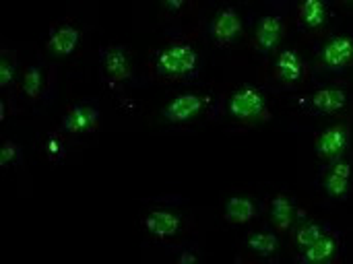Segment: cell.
<instances>
[{"label": "cell", "mask_w": 353, "mask_h": 264, "mask_svg": "<svg viewBox=\"0 0 353 264\" xmlns=\"http://www.w3.org/2000/svg\"><path fill=\"white\" fill-rule=\"evenodd\" d=\"M196 62H199V56L194 48L186 43H176L159 52L155 66L165 77H186L188 72L196 68Z\"/></svg>", "instance_id": "cell-1"}, {"label": "cell", "mask_w": 353, "mask_h": 264, "mask_svg": "<svg viewBox=\"0 0 353 264\" xmlns=\"http://www.w3.org/2000/svg\"><path fill=\"white\" fill-rule=\"evenodd\" d=\"M347 141H350V130L347 124H335L329 126L319 139H316V153L321 159L325 161H339L347 149Z\"/></svg>", "instance_id": "cell-2"}, {"label": "cell", "mask_w": 353, "mask_h": 264, "mask_svg": "<svg viewBox=\"0 0 353 264\" xmlns=\"http://www.w3.org/2000/svg\"><path fill=\"white\" fill-rule=\"evenodd\" d=\"M267 112L265 99L256 89H238L230 99V114L238 120H256Z\"/></svg>", "instance_id": "cell-3"}, {"label": "cell", "mask_w": 353, "mask_h": 264, "mask_svg": "<svg viewBox=\"0 0 353 264\" xmlns=\"http://www.w3.org/2000/svg\"><path fill=\"white\" fill-rule=\"evenodd\" d=\"M207 99L203 95L196 93H184L178 95L176 99H172L165 108H163V118L172 124H180L186 122L190 118H194L203 108H205Z\"/></svg>", "instance_id": "cell-4"}, {"label": "cell", "mask_w": 353, "mask_h": 264, "mask_svg": "<svg viewBox=\"0 0 353 264\" xmlns=\"http://www.w3.org/2000/svg\"><path fill=\"white\" fill-rule=\"evenodd\" d=\"M353 60V39L350 35H337L321 50V62L331 70H343Z\"/></svg>", "instance_id": "cell-5"}, {"label": "cell", "mask_w": 353, "mask_h": 264, "mask_svg": "<svg viewBox=\"0 0 353 264\" xmlns=\"http://www.w3.org/2000/svg\"><path fill=\"white\" fill-rule=\"evenodd\" d=\"M242 33V19L236 8H223L211 23V37L219 45L232 43Z\"/></svg>", "instance_id": "cell-6"}, {"label": "cell", "mask_w": 353, "mask_h": 264, "mask_svg": "<svg viewBox=\"0 0 353 264\" xmlns=\"http://www.w3.org/2000/svg\"><path fill=\"white\" fill-rule=\"evenodd\" d=\"M281 35H283V21H281V17L267 14L256 25L254 43H256L261 54H269V52H273L279 45Z\"/></svg>", "instance_id": "cell-7"}, {"label": "cell", "mask_w": 353, "mask_h": 264, "mask_svg": "<svg viewBox=\"0 0 353 264\" xmlns=\"http://www.w3.org/2000/svg\"><path fill=\"white\" fill-rule=\"evenodd\" d=\"M99 120V112L93 105H74L66 112V116L62 118V130L66 132H89L97 126Z\"/></svg>", "instance_id": "cell-8"}, {"label": "cell", "mask_w": 353, "mask_h": 264, "mask_svg": "<svg viewBox=\"0 0 353 264\" xmlns=\"http://www.w3.org/2000/svg\"><path fill=\"white\" fill-rule=\"evenodd\" d=\"M103 70L108 79L114 83H122L130 77V62H128L124 48L112 45L103 52Z\"/></svg>", "instance_id": "cell-9"}, {"label": "cell", "mask_w": 353, "mask_h": 264, "mask_svg": "<svg viewBox=\"0 0 353 264\" xmlns=\"http://www.w3.org/2000/svg\"><path fill=\"white\" fill-rule=\"evenodd\" d=\"M350 180H352V167L345 161H335L325 178V192L331 199H343L350 192Z\"/></svg>", "instance_id": "cell-10"}, {"label": "cell", "mask_w": 353, "mask_h": 264, "mask_svg": "<svg viewBox=\"0 0 353 264\" xmlns=\"http://www.w3.org/2000/svg\"><path fill=\"white\" fill-rule=\"evenodd\" d=\"M180 217L170 211H153L145 217V227L155 238H172L180 232Z\"/></svg>", "instance_id": "cell-11"}, {"label": "cell", "mask_w": 353, "mask_h": 264, "mask_svg": "<svg viewBox=\"0 0 353 264\" xmlns=\"http://www.w3.org/2000/svg\"><path fill=\"white\" fill-rule=\"evenodd\" d=\"M79 39H81V33L79 29L70 27V25H64V27H58L50 39H48V50L52 56H68L77 50L79 45Z\"/></svg>", "instance_id": "cell-12"}, {"label": "cell", "mask_w": 353, "mask_h": 264, "mask_svg": "<svg viewBox=\"0 0 353 264\" xmlns=\"http://www.w3.org/2000/svg\"><path fill=\"white\" fill-rule=\"evenodd\" d=\"M275 70L283 83H298L304 77V62L296 50H283L277 56Z\"/></svg>", "instance_id": "cell-13"}, {"label": "cell", "mask_w": 353, "mask_h": 264, "mask_svg": "<svg viewBox=\"0 0 353 264\" xmlns=\"http://www.w3.org/2000/svg\"><path fill=\"white\" fill-rule=\"evenodd\" d=\"M310 103L314 110L323 112V114H335L339 110L345 108L347 103V93L343 89H335V87H329V89H319L316 93H312L310 97Z\"/></svg>", "instance_id": "cell-14"}, {"label": "cell", "mask_w": 353, "mask_h": 264, "mask_svg": "<svg viewBox=\"0 0 353 264\" xmlns=\"http://www.w3.org/2000/svg\"><path fill=\"white\" fill-rule=\"evenodd\" d=\"M223 217H225V221H230L234 225H242V223H248L256 217V207L246 196H234L225 203Z\"/></svg>", "instance_id": "cell-15"}, {"label": "cell", "mask_w": 353, "mask_h": 264, "mask_svg": "<svg viewBox=\"0 0 353 264\" xmlns=\"http://www.w3.org/2000/svg\"><path fill=\"white\" fill-rule=\"evenodd\" d=\"M296 219V207L285 194H277L271 201V221L279 232H288L294 225Z\"/></svg>", "instance_id": "cell-16"}, {"label": "cell", "mask_w": 353, "mask_h": 264, "mask_svg": "<svg viewBox=\"0 0 353 264\" xmlns=\"http://www.w3.org/2000/svg\"><path fill=\"white\" fill-rule=\"evenodd\" d=\"M300 21L308 29H321L327 21V2L325 0H302L300 2Z\"/></svg>", "instance_id": "cell-17"}, {"label": "cell", "mask_w": 353, "mask_h": 264, "mask_svg": "<svg viewBox=\"0 0 353 264\" xmlns=\"http://www.w3.org/2000/svg\"><path fill=\"white\" fill-rule=\"evenodd\" d=\"M337 248H339L337 240L325 234L319 242H314L312 246L304 248L302 261L304 263H327V261L333 258V254L337 252Z\"/></svg>", "instance_id": "cell-18"}, {"label": "cell", "mask_w": 353, "mask_h": 264, "mask_svg": "<svg viewBox=\"0 0 353 264\" xmlns=\"http://www.w3.org/2000/svg\"><path fill=\"white\" fill-rule=\"evenodd\" d=\"M248 248L259 256H271L279 248V240L271 232H259L248 238Z\"/></svg>", "instance_id": "cell-19"}, {"label": "cell", "mask_w": 353, "mask_h": 264, "mask_svg": "<svg viewBox=\"0 0 353 264\" xmlns=\"http://www.w3.org/2000/svg\"><path fill=\"white\" fill-rule=\"evenodd\" d=\"M41 85H43V74L37 66H29L23 74V83H21V89L23 93L29 97V99H35L39 97L41 93Z\"/></svg>", "instance_id": "cell-20"}, {"label": "cell", "mask_w": 353, "mask_h": 264, "mask_svg": "<svg viewBox=\"0 0 353 264\" xmlns=\"http://www.w3.org/2000/svg\"><path fill=\"white\" fill-rule=\"evenodd\" d=\"M323 236H325L323 225H319V223H304L296 232V244L304 250V248L312 246L314 242H319Z\"/></svg>", "instance_id": "cell-21"}, {"label": "cell", "mask_w": 353, "mask_h": 264, "mask_svg": "<svg viewBox=\"0 0 353 264\" xmlns=\"http://www.w3.org/2000/svg\"><path fill=\"white\" fill-rule=\"evenodd\" d=\"M12 81H14V64H12V60L2 58V62H0V85L8 87V85H12Z\"/></svg>", "instance_id": "cell-22"}, {"label": "cell", "mask_w": 353, "mask_h": 264, "mask_svg": "<svg viewBox=\"0 0 353 264\" xmlns=\"http://www.w3.org/2000/svg\"><path fill=\"white\" fill-rule=\"evenodd\" d=\"M17 157V145L12 141H6L0 149V165L2 167H8Z\"/></svg>", "instance_id": "cell-23"}, {"label": "cell", "mask_w": 353, "mask_h": 264, "mask_svg": "<svg viewBox=\"0 0 353 264\" xmlns=\"http://www.w3.org/2000/svg\"><path fill=\"white\" fill-rule=\"evenodd\" d=\"M48 153H50V157H52V159L62 157V155H64L62 143H60V141H56V139H50V141H48Z\"/></svg>", "instance_id": "cell-24"}, {"label": "cell", "mask_w": 353, "mask_h": 264, "mask_svg": "<svg viewBox=\"0 0 353 264\" xmlns=\"http://www.w3.org/2000/svg\"><path fill=\"white\" fill-rule=\"evenodd\" d=\"M163 4H165L170 10H180V8L186 4V0H163Z\"/></svg>", "instance_id": "cell-25"}, {"label": "cell", "mask_w": 353, "mask_h": 264, "mask_svg": "<svg viewBox=\"0 0 353 264\" xmlns=\"http://www.w3.org/2000/svg\"><path fill=\"white\" fill-rule=\"evenodd\" d=\"M345 2H350V4H353V0H345Z\"/></svg>", "instance_id": "cell-26"}]
</instances>
